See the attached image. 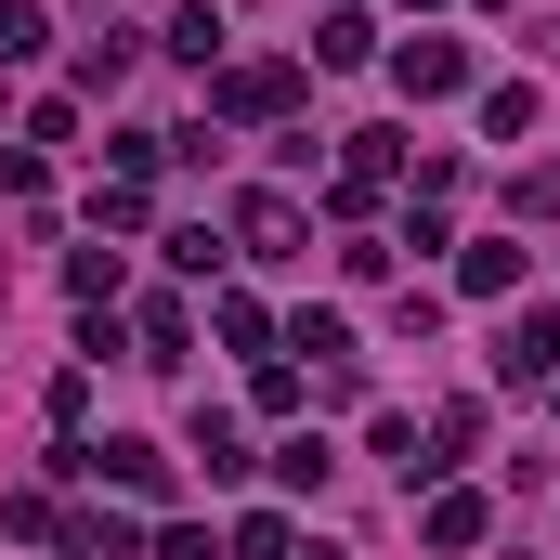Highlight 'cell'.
I'll return each mask as SVG.
<instances>
[{
  "label": "cell",
  "instance_id": "9c48e42d",
  "mask_svg": "<svg viewBox=\"0 0 560 560\" xmlns=\"http://www.w3.org/2000/svg\"><path fill=\"white\" fill-rule=\"evenodd\" d=\"M170 52H183V66H222V13H209V0H196V13H170Z\"/></svg>",
  "mask_w": 560,
  "mask_h": 560
},
{
  "label": "cell",
  "instance_id": "30bf717a",
  "mask_svg": "<svg viewBox=\"0 0 560 560\" xmlns=\"http://www.w3.org/2000/svg\"><path fill=\"white\" fill-rule=\"evenodd\" d=\"M183 339H196V313H183V300H143V352H156V365H183Z\"/></svg>",
  "mask_w": 560,
  "mask_h": 560
},
{
  "label": "cell",
  "instance_id": "8fae6325",
  "mask_svg": "<svg viewBox=\"0 0 560 560\" xmlns=\"http://www.w3.org/2000/svg\"><path fill=\"white\" fill-rule=\"evenodd\" d=\"M196 456H209V482H235V469H248V443H235V418H196Z\"/></svg>",
  "mask_w": 560,
  "mask_h": 560
},
{
  "label": "cell",
  "instance_id": "5bb4252c",
  "mask_svg": "<svg viewBox=\"0 0 560 560\" xmlns=\"http://www.w3.org/2000/svg\"><path fill=\"white\" fill-rule=\"evenodd\" d=\"M156 560H222V548H209L196 522H170V535H156Z\"/></svg>",
  "mask_w": 560,
  "mask_h": 560
},
{
  "label": "cell",
  "instance_id": "3957f363",
  "mask_svg": "<svg viewBox=\"0 0 560 560\" xmlns=\"http://www.w3.org/2000/svg\"><path fill=\"white\" fill-rule=\"evenodd\" d=\"M300 105V66H235L222 79V118H287Z\"/></svg>",
  "mask_w": 560,
  "mask_h": 560
},
{
  "label": "cell",
  "instance_id": "7c38bea8",
  "mask_svg": "<svg viewBox=\"0 0 560 560\" xmlns=\"http://www.w3.org/2000/svg\"><path fill=\"white\" fill-rule=\"evenodd\" d=\"M39 39H52V13L39 0H0V52H39Z\"/></svg>",
  "mask_w": 560,
  "mask_h": 560
},
{
  "label": "cell",
  "instance_id": "7a4b0ae2",
  "mask_svg": "<svg viewBox=\"0 0 560 560\" xmlns=\"http://www.w3.org/2000/svg\"><path fill=\"white\" fill-rule=\"evenodd\" d=\"M392 79H405L418 105H443V92H469V52H456V39H405V52H392Z\"/></svg>",
  "mask_w": 560,
  "mask_h": 560
},
{
  "label": "cell",
  "instance_id": "277c9868",
  "mask_svg": "<svg viewBox=\"0 0 560 560\" xmlns=\"http://www.w3.org/2000/svg\"><path fill=\"white\" fill-rule=\"evenodd\" d=\"M235 235H248L261 261H300V209H287V196H248V209H235Z\"/></svg>",
  "mask_w": 560,
  "mask_h": 560
},
{
  "label": "cell",
  "instance_id": "ba28073f",
  "mask_svg": "<svg viewBox=\"0 0 560 560\" xmlns=\"http://www.w3.org/2000/svg\"><path fill=\"white\" fill-rule=\"evenodd\" d=\"M456 287H469V300H509V287H522V248H469Z\"/></svg>",
  "mask_w": 560,
  "mask_h": 560
},
{
  "label": "cell",
  "instance_id": "4fadbf2b",
  "mask_svg": "<svg viewBox=\"0 0 560 560\" xmlns=\"http://www.w3.org/2000/svg\"><path fill=\"white\" fill-rule=\"evenodd\" d=\"M235 560H287V522L261 509V522H235Z\"/></svg>",
  "mask_w": 560,
  "mask_h": 560
},
{
  "label": "cell",
  "instance_id": "5b68a950",
  "mask_svg": "<svg viewBox=\"0 0 560 560\" xmlns=\"http://www.w3.org/2000/svg\"><path fill=\"white\" fill-rule=\"evenodd\" d=\"M92 469H105V482H118V495H170V456H156V443H105V456H92Z\"/></svg>",
  "mask_w": 560,
  "mask_h": 560
},
{
  "label": "cell",
  "instance_id": "8992f818",
  "mask_svg": "<svg viewBox=\"0 0 560 560\" xmlns=\"http://www.w3.org/2000/svg\"><path fill=\"white\" fill-rule=\"evenodd\" d=\"M418 535H430V548H482V495H430Z\"/></svg>",
  "mask_w": 560,
  "mask_h": 560
},
{
  "label": "cell",
  "instance_id": "9a60e30c",
  "mask_svg": "<svg viewBox=\"0 0 560 560\" xmlns=\"http://www.w3.org/2000/svg\"><path fill=\"white\" fill-rule=\"evenodd\" d=\"M313 560H326V548H313Z\"/></svg>",
  "mask_w": 560,
  "mask_h": 560
},
{
  "label": "cell",
  "instance_id": "6da1fadb",
  "mask_svg": "<svg viewBox=\"0 0 560 560\" xmlns=\"http://www.w3.org/2000/svg\"><path fill=\"white\" fill-rule=\"evenodd\" d=\"M495 378L522 392V378H560V313H509V339H495Z\"/></svg>",
  "mask_w": 560,
  "mask_h": 560
},
{
  "label": "cell",
  "instance_id": "52a82bcc",
  "mask_svg": "<svg viewBox=\"0 0 560 560\" xmlns=\"http://www.w3.org/2000/svg\"><path fill=\"white\" fill-rule=\"evenodd\" d=\"M482 131H495V143L535 131V79H495V92H482Z\"/></svg>",
  "mask_w": 560,
  "mask_h": 560
}]
</instances>
